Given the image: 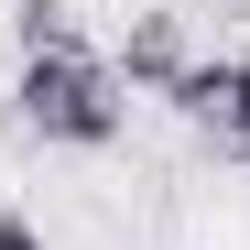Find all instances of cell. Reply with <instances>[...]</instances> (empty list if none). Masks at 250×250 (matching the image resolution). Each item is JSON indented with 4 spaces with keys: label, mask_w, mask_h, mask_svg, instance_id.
I'll return each mask as SVG.
<instances>
[{
    "label": "cell",
    "mask_w": 250,
    "mask_h": 250,
    "mask_svg": "<svg viewBox=\"0 0 250 250\" xmlns=\"http://www.w3.org/2000/svg\"><path fill=\"white\" fill-rule=\"evenodd\" d=\"M239 11H250V0H239Z\"/></svg>",
    "instance_id": "7"
},
{
    "label": "cell",
    "mask_w": 250,
    "mask_h": 250,
    "mask_svg": "<svg viewBox=\"0 0 250 250\" xmlns=\"http://www.w3.org/2000/svg\"><path fill=\"white\" fill-rule=\"evenodd\" d=\"M0 250H55V239H44V229H33V218H22V207H0Z\"/></svg>",
    "instance_id": "6"
},
{
    "label": "cell",
    "mask_w": 250,
    "mask_h": 250,
    "mask_svg": "<svg viewBox=\"0 0 250 250\" xmlns=\"http://www.w3.org/2000/svg\"><path fill=\"white\" fill-rule=\"evenodd\" d=\"M11 98H22V131H44L55 152H109L131 131V87L109 76V55H33Z\"/></svg>",
    "instance_id": "1"
},
{
    "label": "cell",
    "mask_w": 250,
    "mask_h": 250,
    "mask_svg": "<svg viewBox=\"0 0 250 250\" xmlns=\"http://www.w3.org/2000/svg\"><path fill=\"white\" fill-rule=\"evenodd\" d=\"M229 76H239V55H196V65L174 76V98H163V109H185V120L218 131V120H229Z\"/></svg>",
    "instance_id": "4"
},
{
    "label": "cell",
    "mask_w": 250,
    "mask_h": 250,
    "mask_svg": "<svg viewBox=\"0 0 250 250\" xmlns=\"http://www.w3.org/2000/svg\"><path fill=\"white\" fill-rule=\"evenodd\" d=\"M218 152H229V163H250V55H239V76H229V120H218Z\"/></svg>",
    "instance_id": "5"
},
{
    "label": "cell",
    "mask_w": 250,
    "mask_h": 250,
    "mask_svg": "<svg viewBox=\"0 0 250 250\" xmlns=\"http://www.w3.org/2000/svg\"><path fill=\"white\" fill-rule=\"evenodd\" d=\"M185 65H196V55H185V22H174V11H142L131 33H120V55H109V76H120L131 98H174Z\"/></svg>",
    "instance_id": "2"
},
{
    "label": "cell",
    "mask_w": 250,
    "mask_h": 250,
    "mask_svg": "<svg viewBox=\"0 0 250 250\" xmlns=\"http://www.w3.org/2000/svg\"><path fill=\"white\" fill-rule=\"evenodd\" d=\"M11 44H22V65H33V55H87V33H76L65 0H22V11H11Z\"/></svg>",
    "instance_id": "3"
}]
</instances>
